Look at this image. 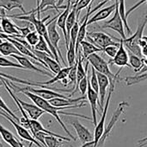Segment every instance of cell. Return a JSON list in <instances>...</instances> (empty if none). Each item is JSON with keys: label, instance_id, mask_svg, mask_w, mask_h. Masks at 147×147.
Returning <instances> with one entry per match:
<instances>
[{"label": "cell", "instance_id": "obj_1", "mask_svg": "<svg viewBox=\"0 0 147 147\" xmlns=\"http://www.w3.org/2000/svg\"><path fill=\"white\" fill-rule=\"evenodd\" d=\"M21 93H22L24 95H26L29 100H31L33 101L34 104H35L37 107H39L41 110H43L45 113H47L49 114H51L52 116H53L55 118V120L59 122V124L61 126V127L63 128V130L65 132L66 134H68V136L70 137V139H71L72 140L76 141V138L70 133V131L67 129V127L65 126L64 122L62 121V120L60 119L59 117V113L61 114H64V115H68V116H75V117H80V118H84L85 120H90L92 121V119L91 118H89V117H86L84 115H82V114H77V113H65V112H61L63 110H65V109H71V108H79V107H84L86 106V102L84 101L82 103H80L79 105H77V106H72V107H53V105H51L49 103V101L34 94H31L28 91H22Z\"/></svg>", "mask_w": 147, "mask_h": 147}, {"label": "cell", "instance_id": "obj_2", "mask_svg": "<svg viewBox=\"0 0 147 147\" xmlns=\"http://www.w3.org/2000/svg\"><path fill=\"white\" fill-rule=\"evenodd\" d=\"M147 25V10L139 18L138 20V26L135 33L132 35L130 37L126 38L125 40L121 39L124 46L126 49H128V51L140 58L143 59L142 54H141V49L140 47V42L141 38L143 37V33Z\"/></svg>", "mask_w": 147, "mask_h": 147}, {"label": "cell", "instance_id": "obj_3", "mask_svg": "<svg viewBox=\"0 0 147 147\" xmlns=\"http://www.w3.org/2000/svg\"><path fill=\"white\" fill-rule=\"evenodd\" d=\"M86 61L96 71V73H100V74L103 75H106L109 79L110 83L116 82V81H120V76L119 75H120V73L121 72V70L123 68H120V70L116 74H113L111 72L110 68H109V63L108 62H106L97 53L92 54L90 56H88Z\"/></svg>", "mask_w": 147, "mask_h": 147}, {"label": "cell", "instance_id": "obj_4", "mask_svg": "<svg viewBox=\"0 0 147 147\" xmlns=\"http://www.w3.org/2000/svg\"><path fill=\"white\" fill-rule=\"evenodd\" d=\"M86 38L89 40L90 42H91L97 48L102 49V50L109 46H120V42H115L112 38V36L103 32H87Z\"/></svg>", "mask_w": 147, "mask_h": 147}, {"label": "cell", "instance_id": "obj_5", "mask_svg": "<svg viewBox=\"0 0 147 147\" xmlns=\"http://www.w3.org/2000/svg\"><path fill=\"white\" fill-rule=\"evenodd\" d=\"M128 106H129L128 103L126 102V101H122V102H121V103L118 105V107H117V108L115 109L114 114L112 115V118L110 119V120H109V122L107 127L105 128V130H104V132H103L102 137L100 138V139H99V141H98V143H97L96 147L104 146V144H105L107 139L109 138V136L110 135V133H111L113 128H114L115 126L116 125V123H117V121L119 120L121 115L124 113L125 108L127 107Z\"/></svg>", "mask_w": 147, "mask_h": 147}, {"label": "cell", "instance_id": "obj_6", "mask_svg": "<svg viewBox=\"0 0 147 147\" xmlns=\"http://www.w3.org/2000/svg\"><path fill=\"white\" fill-rule=\"evenodd\" d=\"M115 1L116 3V8H115L114 16H112L111 19L102 23L100 25V28L113 29V30L116 31L118 34H120L121 39L125 40L127 38L126 32H125V26H124V23H123V21L120 16V13H119V1L118 0H115Z\"/></svg>", "mask_w": 147, "mask_h": 147}, {"label": "cell", "instance_id": "obj_7", "mask_svg": "<svg viewBox=\"0 0 147 147\" xmlns=\"http://www.w3.org/2000/svg\"><path fill=\"white\" fill-rule=\"evenodd\" d=\"M115 84L116 82H113L110 83V87H109V91L108 94V96L106 98V101H105V105H104V108L102 110V114L100 118L99 122H97V126L95 127V133H94V142H95V146L96 147L97 143L100 139V138L102 137L104 130H105V120L107 117V113H108V110H109V102L111 100V96L112 94L114 93L115 88Z\"/></svg>", "mask_w": 147, "mask_h": 147}, {"label": "cell", "instance_id": "obj_8", "mask_svg": "<svg viewBox=\"0 0 147 147\" xmlns=\"http://www.w3.org/2000/svg\"><path fill=\"white\" fill-rule=\"evenodd\" d=\"M0 116H3V118H5L7 120L9 121V123L15 127V129H16V131L18 136H19L21 139H24V140H27V141H28V142L30 143L29 146H32L33 145H35L36 146L38 147H44L40 142H38V141L34 138V136H32V135L30 134V131H29V130L26 129V128H25L24 126H22L21 124H19V123H17L16 121H15L11 116H9V115L7 114L6 113H3V112H0Z\"/></svg>", "mask_w": 147, "mask_h": 147}, {"label": "cell", "instance_id": "obj_9", "mask_svg": "<svg viewBox=\"0 0 147 147\" xmlns=\"http://www.w3.org/2000/svg\"><path fill=\"white\" fill-rule=\"evenodd\" d=\"M59 13L55 16L53 18H52V20H50L47 24V34H48V38H49V41L51 42V44L53 45V47L56 49V51L58 52V55H59V59L61 60V62L65 64V60L62 56V54H61V51L59 49V42L60 41V36L57 30V19L59 17Z\"/></svg>", "mask_w": 147, "mask_h": 147}, {"label": "cell", "instance_id": "obj_10", "mask_svg": "<svg viewBox=\"0 0 147 147\" xmlns=\"http://www.w3.org/2000/svg\"><path fill=\"white\" fill-rule=\"evenodd\" d=\"M112 38L114 40H116L117 42H119L120 46H119L116 55L115 56V58L110 60L109 62H113L114 65L118 66L121 68H123L126 66L130 67V65H129V55H128V52L126 49V48H125V46H124V44H123V42L121 41V38L119 39V38L115 37V36H112Z\"/></svg>", "mask_w": 147, "mask_h": 147}, {"label": "cell", "instance_id": "obj_11", "mask_svg": "<svg viewBox=\"0 0 147 147\" xmlns=\"http://www.w3.org/2000/svg\"><path fill=\"white\" fill-rule=\"evenodd\" d=\"M33 53L35 55V56L40 59L41 61V62L43 63L44 67L47 69H49L50 71H52L53 74H58L60 70H61V66L60 64L53 57H51L49 55L44 53V52H40V51H37L35 49H33Z\"/></svg>", "mask_w": 147, "mask_h": 147}, {"label": "cell", "instance_id": "obj_12", "mask_svg": "<svg viewBox=\"0 0 147 147\" xmlns=\"http://www.w3.org/2000/svg\"><path fill=\"white\" fill-rule=\"evenodd\" d=\"M69 123L75 129L78 139H80V141L83 144L89 143V142H91L94 140V135L90 132V130L87 127H85L83 124H81L80 121L74 119V120H70Z\"/></svg>", "mask_w": 147, "mask_h": 147}, {"label": "cell", "instance_id": "obj_13", "mask_svg": "<svg viewBox=\"0 0 147 147\" xmlns=\"http://www.w3.org/2000/svg\"><path fill=\"white\" fill-rule=\"evenodd\" d=\"M87 100L90 105L91 113H92V121L95 127L97 126V119H96V112H97V103H99V95L98 94L93 90L90 84V80H88V89H87Z\"/></svg>", "mask_w": 147, "mask_h": 147}, {"label": "cell", "instance_id": "obj_14", "mask_svg": "<svg viewBox=\"0 0 147 147\" xmlns=\"http://www.w3.org/2000/svg\"><path fill=\"white\" fill-rule=\"evenodd\" d=\"M97 79H98V84H99V102H100V109L103 110L105 101H106V94L107 90L110 87V81L109 79L100 73H96Z\"/></svg>", "mask_w": 147, "mask_h": 147}, {"label": "cell", "instance_id": "obj_15", "mask_svg": "<svg viewBox=\"0 0 147 147\" xmlns=\"http://www.w3.org/2000/svg\"><path fill=\"white\" fill-rule=\"evenodd\" d=\"M71 0H68L67 3H66V8L64 10V11H62L61 13H59V17L57 19V26L62 30L63 34H64V37H65V47L66 49L69 47V39H68V36H67V32H66V20L68 17V15L71 11Z\"/></svg>", "mask_w": 147, "mask_h": 147}, {"label": "cell", "instance_id": "obj_16", "mask_svg": "<svg viewBox=\"0 0 147 147\" xmlns=\"http://www.w3.org/2000/svg\"><path fill=\"white\" fill-rule=\"evenodd\" d=\"M11 57L15 58L17 62L24 68V69H28V70H31V71H35V72H38V73H40L42 75H48L50 77H53L52 75L41 68H37L34 63H33L28 58H27L26 56H23V55H10Z\"/></svg>", "mask_w": 147, "mask_h": 147}, {"label": "cell", "instance_id": "obj_17", "mask_svg": "<svg viewBox=\"0 0 147 147\" xmlns=\"http://www.w3.org/2000/svg\"><path fill=\"white\" fill-rule=\"evenodd\" d=\"M1 26L3 31V34H5L9 37H20L23 38L17 29V25H16L11 20H9L7 16H4L1 20Z\"/></svg>", "mask_w": 147, "mask_h": 147}, {"label": "cell", "instance_id": "obj_18", "mask_svg": "<svg viewBox=\"0 0 147 147\" xmlns=\"http://www.w3.org/2000/svg\"><path fill=\"white\" fill-rule=\"evenodd\" d=\"M18 101L21 104L22 107L23 108V110L28 115L30 120H38V119L40 118L45 113V112L43 110H41L39 107H37L35 104H29V103H27L20 99H18Z\"/></svg>", "mask_w": 147, "mask_h": 147}, {"label": "cell", "instance_id": "obj_19", "mask_svg": "<svg viewBox=\"0 0 147 147\" xmlns=\"http://www.w3.org/2000/svg\"><path fill=\"white\" fill-rule=\"evenodd\" d=\"M115 8H116V3L115 2L113 4L98 10L93 16H91L89 19L88 25H90L92 23H97L99 21H102V20L108 18L113 12H115Z\"/></svg>", "mask_w": 147, "mask_h": 147}, {"label": "cell", "instance_id": "obj_20", "mask_svg": "<svg viewBox=\"0 0 147 147\" xmlns=\"http://www.w3.org/2000/svg\"><path fill=\"white\" fill-rule=\"evenodd\" d=\"M85 97L82 96L80 98L76 99H62V98H54L51 101H49V103L56 107H72L77 106L82 103L84 101Z\"/></svg>", "mask_w": 147, "mask_h": 147}, {"label": "cell", "instance_id": "obj_21", "mask_svg": "<svg viewBox=\"0 0 147 147\" xmlns=\"http://www.w3.org/2000/svg\"><path fill=\"white\" fill-rule=\"evenodd\" d=\"M30 125H31V128H32L31 133H32L33 136H34V134L36 133H46V134H47V135H49V136L56 137V138H58V139H61V140H65V141H68V142L71 141V139H70V138L63 137V136H61V135H59V134H56V133H53V132L48 131V130L46 129V128L43 126V125H42L40 122H39L38 120H30Z\"/></svg>", "mask_w": 147, "mask_h": 147}, {"label": "cell", "instance_id": "obj_22", "mask_svg": "<svg viewBox=\"0 0 147 147\" xmlns=\"http://www.w3.org/2000/svg\"><path fill=\"white\" fill-rule=\"evenodd\" d=\"M71 67H65V68H61V70L55 75V76H53L49 81H44V82H37V84L39 85V87H42V86H48V85H52V84H54L55 82L57 81H62L64 79L67 78L68 77V75L70 73V70H71Z\"/></svg>", "mask_w": 147, "mask_h": 147}, {"label": "cell", "instance_id": "obj_23", "mask_svg": "<svg viewBox=\"0 0 147 147\" xmlns=\"http://www.w3.org/2000/svg\"><path fill=\"white\" fill-rule=\"evenodd\" d=\"M0 9L8 11H11L14 9H20L23 13L22 15L27 14L22 5V0H0Z\"/></svg>", "mask_w": 147, "mask_h": 147}, {"label": "cell", "instance_id": "obj_24", "mask_svg": "<svg viewBox=\"0 0 147 147\" xmlns=\"http://www.w3.org/2000/svg\"><path fill=\"white\" fill-rule=\"evenodd\" d=\"M80 47H81V53L84 60L87 59L88 56H90L92 54H95L97 52H103L102 49L97 48L96 46H95L89 41H85V40L81 42Z\"/></svg>", "mask_w": 147, "mask_h": 147}, {"label": "cell", "instance_id": "obj_25", "mask_svg": "<svg viewBox=\"0 0 147 147\" xmlns=\"http://www.w3.org/2000/svg\"><path fill=\"white\" fill-rule=\"evenodd\" d=\"M0 135L3 138V139L9 144L11 147H21V144L15 137L14 135L10 133V131H9L8 129H6L3 126H2L0 124Z\"/></svg>", "mask_w": 147, "mask_h": 147}, {"label": "cell", "instance_id": "obj_26", "mask_svg": "<svg viewBox=\"0 0 147 147\" xmlns=\"http://www.w3.org/2000/svg\"><path fill=\"white\" fill-rule=\"evenodd\" d=\"M0 53L4 56L12 55H22L20 52L16 49V48L9 41H5L0 43Z\"/></svg>", "mask_w": 147, "mask_h": 147}, {"label": "cell", "instance_id": "obj_27", "mask_svg": "<svg viewBox=\"0 0 147 147\" xmlns=\"http://www.w3.org/2000/svg\"><path fill=\"white\" fill-rule=\"evenodd\" d=\"M129 65L131 68L134 69L135 72H140L141 69L144 68V63H143V59L130 53L129 52Z\"/></svg>", "mask_w": 147, "mask_h": 147}, {"label": "cell", "instance_id": "obj_28", "mask_svg": "<svg viewBox=\"0 0 147 147\" xmlns=\"http://www.w3.org/2000/svg\"><path fill=\"white\" fill-rule=\"evenodd\" d=\"M34 49H35V50H37V51L44 52V53L49 55L51 57L54 58L53 53L51 52V50H50V49H49V46H48L47 41H46L42 36H40V40H39V42H37V44L34 47Z\"/></svg>", "mask_w": 147, "mask_h": 147}, {"label": "cell", "instance_id": "obj_29", "mask_svg": "<svg viewBox=\"0 0 147 147\" xmlns=\"http://www.w3.org/2000/svg\"><path fill=\"white\" fill-rule=\"evenodd\" d=\"M0 77H3L11 82H17V83H21V84H24L26 86H30V87H33V86H37L39 87V85L37 84V82H32V81H25V80H22V79H18L15 76H12V75H9L8 74H5V73H2L0 72Z\"/></svg>", "mask_w": 147, "mask_h": 147}, {"label": "cell", "instance_id": "obj_30", "mask_svg": "<svg viewBox=\"0 0 147 147\" xmlns=\"http://www.w3.org/2000/svg\"><path fill=\"white\" fill-rule=\"evenodd\" d=\"M47 10H55L59 12V8L57 6L56 0H40V10L44 12Z\"/></svg>", "mask_w": 147, "mask_h": 147}, {"label": "cell", "instance_id": "obj_31", "mask_svg": "<svg viewBox=\"0 0 147 147\" xmlns=\"http://www.w3.org/2000/svg\"><path fill=\"white\" fill-rule=\"evenodd\" d=\"M76 56H77L76 46L69 42V47L67 49V54H66V58L69 67H72L76 63Z\"/></svg>", "mask_w": 147, "mask_h": 147}, {"label": "cell", "instance_id": "obj_32", "mask_svg": "<svg viewBox=\"0 0 147 147\" xmlns=\"http://www.w3.org/2000/svg\"><path fill=\"white\" fill-rule=\"evenodd\" d=\"M25 40H26V42H27L31 47L34 48V47L37 44V42H39V40H40V35H39L35 30H33V31H31L29 34H28V35L26 36Z\"/></svg>", "mask_w": 147, "mask_h": 147}, {"label": "cell", "instance_id": "obj_33", "mask_svg": "<svg viewBox=\"0 0 147 147\" xmlns=\"http://www.w3.org/2000/svg\"><path fill=\"white\" fill-rule=\"evenodd\" d=\"M45 145L46 147H62V145L60 143L61 139L53 137V136H46L45 137Z\"/></svg>", "mask_w": 147, "mask_h": 147}, {"label": "cell", "instance_id": "obj_34", "mask_svg": "<svg viewBox=\"0 0 147 147\" xmlns=\"http://www.w3.org/2000/svg\"><path fill=\"white\" fill-rule=\"evenodd\" d=\"M0 67H2V68H16L24 69L19 63L13 62L3 56H0Z\"/></svg>", "mask_w": 147, "mask_h": 147}, {"label": "cell", "instance_id": "obj_35", "mask_svg": "<svg viewBox=\"0 0 147 147\" xmlns=\"http://www.w3.org/2000/svg\"><path fill=\"white\" fill-rule=\"evenodd\" d=\"M90 80V84L94 91H96L97 94L99 93V84H98V79L96 75V71L91 67V77Z\"/></svg>", "mask_w": 147, "mask_h": 147}, {"label": "cell", "instance_id": "obj_36", "mask_svg": "<svg viewBox=\"0 0 147 147\" xmlns=\"http://www.w3.org/2000/svg\"><path fill=\"white\" fill-rule=\"evenodd\" d=\"M0 108H1L4 113H7V114H9V116H11L15 121H16L17 123H19V124H20V120H19V118L15 114V113H14V112H12V111L9 108V107L6 105V103L3 101V99H2L1 97H0Z\"/></svg>", "mask_w": 147, "mask_h": 147}, {"label": "cell", "instance_id": "obj_37", "mask_svg": "<svg viewBox=\"0 0 147 147\" xmlns=\"http://www.w3.org/2000/svg\"><path fill=\"white\" fill-rule=\"evenodd\" d=\"M88 80H89V77H88V75L87 76H85L78 84V90L80 91L81 94L82 95H84L86 93H87V89H88Z\"/></svg>", "mask_w": 147, "mask_h": 147}, {"label": "cell", "instance_id": "obj_38", "mask_svg": "<svg viewBox=\"0 0 147 147\" xmlns=\"http://www.w3.org/2000/svg\"><path fill=\"white\" fill-rule=\"evenodd\" d=\"M118 49H119V47H117V46H109V47H107V48H105L103 49V52L108 56H109L111 59H113L116 55Z\"/></svg>", "mask_w": 147, "mask_h": 147}, {"label": "cell", "instance_id": "obj_39", "mask_svg": "<svg viewBox=\"0 0 147 147\" xmlns=\"http://www.w3.org/2000/svg\"><path fill=\"white\" fill-rule=\"evenodd\" d=\"M146 2L147 3V0H140V1H139V2H138V3H137L136 4H134V5L133 7H131V8H130V9L128 10V11L127 12V16H129V14H131V13H132V12H133V11H134V10H136V9H137V8H138V7H139L140 5H141V4H142L143 3H146Z\"/></svg>", "mask_w": 147, "mask_h": 147}, {"label": "cell", "instance_id": "obj_40", "mask_svg": "<svg viewBox=\"0 0 147 147\" xmlns=\"http://www.w3.org/2000/svg\"><path fill=\"white\" fill-rule=\"evenodd\" d=\"M146 44H147V36H143V37L141 38V40H140V49H141L143 46L146 45Z\"/></svg>", "mask_w": 147, "mask_h": 147}, {"label": "cell", "instance_id": "obj_41", "mask_svg": "<svg viewBox=\"0 0 147 147\" xmlns=\"http://www.w3.org/2000/svg\"><path fill=\"white\" fill-rule=\"evenodd\" d=\"M141 54H142L143 58L147 56V44L141 48Z\"/></svg>", "mask_w": 147, "mask_h": 147}, {"label": "cell", "instance_id": "obj_42", "mask_svg": "<svg viewBox=\"0 0 147 147\" xmlns=\"http://www.w3.org/2000/svg\"><path fill=\"white\" fill-rule=\"evenodd\" d=\"M145 142H147V137L146 138H144V139H140V140H139V144L140 145H141V144H143V143H145Z\"/></svg>", "mask_w": 147, "mask_h": 147}, {"label": "cell", "instance_id": "obj_43", "mask_svg": "<svg viewBox=\"0 0 147 147\" xmlns=\"http://www.w3.org/2000/svg\"><path fill=\"white\" fill-rule=\"evenodd\" d=\"M100 3H108V2H109L110 0H98Z\"/></svg>", "mask_w": 147, "mask_h": 147}, {"label": "cell", "instance_id": "obj_44", "mask_svg": "<svg viewBox=\"0 0 147 147\" xmlns=\"http://www.w3.org/2000/svg\"><path fill=\"white\" fill-rule=\"evenodd\" d=\"M147 146V142H145V143H143V144H141V145H140V147H144Z\"/></svg>", "mask_w": 147, "mask_h": 147}, {"label": "cell", "instance_id": "obj_45", "mask_svg": "<svg viewBox=\"0 0 147 147\" xmlns=\"http://www.w3.org/2000/svg\"><path fill=\"white\" fill-rule=\"evenodd\" d=\"M2 86H3V81L0 80V87H2Z\"/></svg>", "mask_w": 147, "mask_h": 147}, {"label": "cell", "instance_id": "obj_46", "mask_svg": "<svg viewBox=\"0 0 147 147\" xmlns=\"http://www.w3.org/2000/svg\"><path fill=\"white\" fill-rule=\"evenodd\" d=\"M21 147H25V146H23L22 144H21Z\"/></svg>", "mask_w": 147, "mask_h": 147}, {"label": "cell", "instance_id": "obj_47", "mask_svg": "<svg viewBox=\"0 0 147 147\" xmlns=\"http://www.w3.org/2000/svg\"><path fill=\"white\" fill-rule=\"evenodd\" d=\"M2 18H3V17H2V16H0V22H1V20H2Z\"/></svg>", "mask_w": 147, "mask_h": 147}]
</instances>
